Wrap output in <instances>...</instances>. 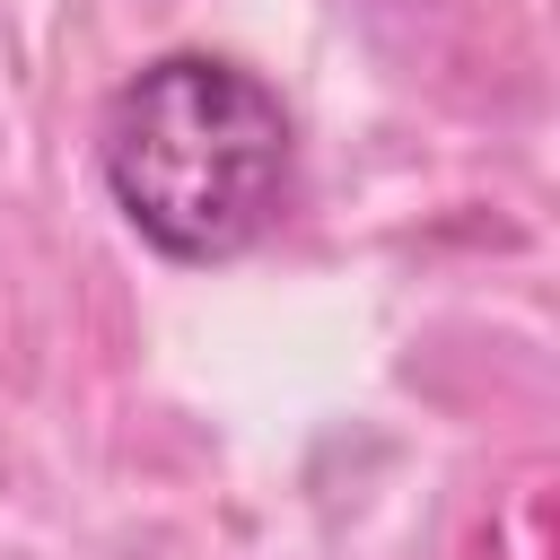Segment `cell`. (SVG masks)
<instances>
[{"instance_id":"obj_1","label":"cell","mask_w":560,"mask_h":560,"mask_svg":"<svg viewBox=\"0 0 560 560\" xmlns=\"http://www.w3.org/2000/svg\"><path fill=\"white\" fill-rule=\"evenodd\" d=\"M298 131L262 70L228 52H158L96 114V175L122 228L166 262H236L289 201Z\"/></svg>"}]
</instances>
